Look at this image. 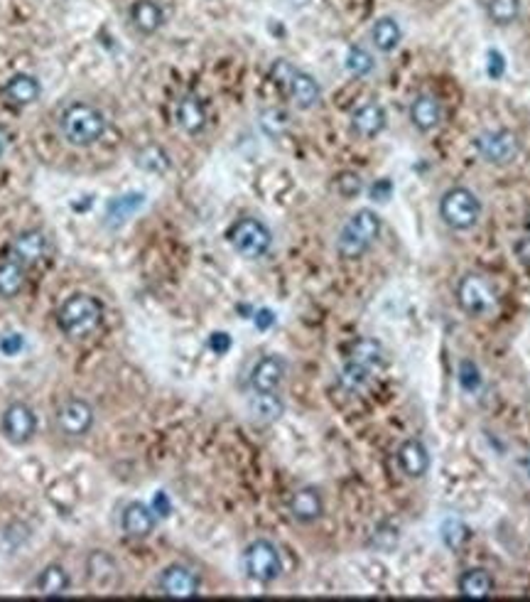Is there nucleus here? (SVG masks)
<instances>
[{
	"label": "nucleus",
	"instance_id": "obj_1",
	"mask_svg": "<svg viewBox=\"0 0 530 602\" xmlns=\"http://www.w3.org/2000/svg\"><path fill=\"white\" fill-rule=\"evenodd\" d=\"M106 116L101 108L94 104H70L60 116V133L61 138L67 140L74 148H91L94 143L104 138L106 133Z\"/></svg>",
	"mask_w": 530,
	"mask_h": 602
},
{
	"label": "nucleus",
	"instance_id": "obj_2",
	"mask_svg": "<svg viewBox=\"0 0 530 602\" xmlns=\"http://www.w3.org/2000/svg\"><path fill=\"white\" fill-rule=\"evenodd\" d=\"M104 323L101 300L88 293H74L61 303L57 313V325L70 340H87Z\"/></svg>",
	"mask_w": 530,
	"mask_h": 602
},
{
	"label": "nucleus",
	"instance_id": "obj_3",
	"mask_svg": "<svg viewBox=\"0 0 530 602\" xmlns=\"http://www.w3.org/2000/svg\"><path fill=\"white\" fill-rule=\"evenodd\" d=\"M381 217L374 210L354 212L347 219V224L341 227L339 239H337V251L341 259H347V261L361 259L381 236Z\"/></svg>",
	"mask_w": 530,
	"mask_h": 602
},
{
	"label": "nucleus",
	"instance_id": "obj_4",
	"mask_svg": "<svg viewBox=\"0 0 530 602\" xmlns=\"http://www.w3.org/2000/svg\"><path fill=\"white\" fill-rule=\"evenodd\" d=\"M440 217L450 229L467 231L477 227L481 219V200L470 187H452L440 200Z\"/></svg>",
	"mask_w": 530,
	"mask_h": 602
},
{
	"label": "nucleus",
	"instance_id": "obj_5",
	"mask_svg": "<svg viewBox=\"0 0 530 602\" xmlns=\"http://www.w3.org/2000/svg\"><path fill=\"white\" fill-rule=\"evenodd\" d=\"M457 303L471 317H488L498 307V296L484 276L467 273L457 283Z\"/></svg>",
	"mask_w": 530,
	"mask_h": 602
},
{
	"label": "nucleus",
	"instance_id": "obj_6",
	"mask_svg": "<svg viewBox=\"0 0 530 602\" xmlns=\"http://www.w3.org/2000/svg\"><path fill=\"white\" fill-rule=\"evenodd\" d=\"M228 241L244 259H263L273 246V234L261 219L244 217L228 229Z\"/></svg>",
	"mask_w": 530,
	"mask_h": 602
},
{
	"label": "nucleus",
	"instance_id": "obj_7",
	"mask_svg": "<svg viewBox=\"0 0 530 602\" xmlns=\"http://www.w3.org/2000/svg\"><path fill=\"white\" fill-rule=\"evenodd\" d=\"M474 146H477L479 157H481L484 163H488V165L496 167L511 165L513 160L518 157V153H521V140H518V136L506 131V128H491V131L479 133Z\"/></svg>",
	"mask_w": 530,
	"mask_h": 602
},
{
	"label": "nucleus",
	"instance_id": "obj_8",
	"mask_svg": "<svg viewBox=\"0 0 530 602\" xmlns=\"http://www.w3.org/2000/svg\"><path fill=\"white\" fill-rule=\"evenodd\" d=\"M244 568L246 576L256 580V583L268 585L273 580H278L283 573V559H280V550L275 549V543L258 539L253 541L244 553Z\"/></svg>",
	"mask_w": 530,
	"mask_h": 602
},
{
	"label": "nucleus",
	"instance_id": "obj_9",
	"mask_svg": "<svg viewBox=\"0 0 530 602\" xmlns=\"http://www.w3.org/2000/svg\"><path fill=\"white\" fill-rule=\"evenodd\" d=\"M0 428H3V436L8 437L13 446H25L33 440L37 430L35 410L25 403H10L8 409L3 410Z\"/></svg>",
	"mask_w": 530,
	"mask_h": 602
},
{
	"label": "nucleus",
	"instance_id": "obj_10",
	"mask_svg": "<svg viewBox=\"0 0 530 602\" xmlns=\"http://www.w3.org/2000/svg\"><path fill=\"white\" fill-rule=\"evenodd\" d=\"M160 593L165 597H174V600H187V597H197L200 595V578L191 568L182 566V563H172L160 573Z\"/></svg>",
	"mask_w": 530,
	"mask_h": 602
},
{
	"label": "nucleus",
	"instance_id": "obj_11",
	"mask_svg": "<svg viewBox=\"0 0 530 602\" xmlns=\"http://www.w3.org/2000/svg\"><path fill=\"white\" fill-rule=\"evenodd\" d=\"M57 428L67 437H81L87 436L91 426H94V409L81 399H70L57 409Z\"/></svg>",
	"mask_w": 530,
	"mask_h": 602
},
{
	"label": "nucleus",
	"instance_id": "obj_12",
	"mask_svg": "<svg viewBox=\"0 0 530 602\" xmlns=\"http://www.w3.org/2000/svg\"><path fill=\"white\" fill-rule=\"evenodd\" d=\"M87 580L101 593H111L121 585V568L106 550H91L87 559Z\"/></svg>",
	"mask_w": 530,
	"mask_h": 602
},
{
	"label": "nucleus",
	"instance_id": "obj_13",
	"mask_svg": "<svg viewBox=\"0 0 530 602\" xmlns=\"http://www.w3.org/2000/svg\"><path fill=\"white\" fill-rule=\"evenodd\" d=\"M285 91V97L293 101L295 108L300 111H310L314 106L322 101V89L317 84V79L312 74H307L302 70L293 71V77L287 81V87L283 89Z\"/></svg>",
	"mask_w": 530,
	"mask_h": 602
},
{
	"label": "nucleus",
	"instance_id": "obj_14",
	"mask_svg": "<svg viewBox=\"0 0 530 602\" xmlns=\"http://www.w3.org/2000/svg\"><path fill=\"white\" fill-rule=\"evenodd\" d=\"M287 367L285 362L275 354H268L256 362V367L251 369V389L253 393H268L278 391L283 381H285Z\"/></svg>",
	"mask_w": 530,
	"mask_h": 602
},
{
	"label": "nucleus",
	"instance_id": "obj_15",
	"mask_svg": "<svg viewBox=\"0 0 530 602\" xmlns=\"http://www.w3.org/2000/svg\"><path fill=\"white\" fill-rule=\"evenodd\" d=\"M174 121L187 136H200L207 128V106L197 94H184L174 104Z\"/></svg>",
	"mask_w": 530,
	"mask_h": 602
},
{
	"label": "nucleus",
	"instance_id": "obj_16",
	"mask_svg": "<svg viewBox=\"0 0 530 602\" xmlns=\"http://www.w3.org/2000/svg\"><path fill=\"white\" fill-rule=\"evenodd\" d=\"M47 236L42 231H37V229H30V231H23L13 239V246H10V253H13V259L23 266H35L47 256Z\"/></svg>",
	"mask_w": 530,
	"mask_h": 602
},
{
	"label": "nucleus",
	"instance_id": "obj_17",
	"mask_svg": "<svg viewBox=\"0 0 530 602\" xmlns=\"http://www.w3.org/2000/svg\"><path fill=\"white\" fill-rule=\"evenodd\" d=\"M442 101L432 94H420L415 97L413 106H410V121L415 126L417 131L423 133H432L440 128L442 123Z\"/></svg>",
	"mask_w": 530,
	"mask_h": 602
},
{
	"label": "nucleus",
	"instance_id": "obj_18",
	"mask_svg": "<svg viewBox=\"0 0 530 602\" xmlns=\"http://www.w3.org/2000/svg\"><path fill=\"white\" fill-rule=\"evenodd\" d=\"M121 529L131 539H148L155 529V512L143 502H131L123 509Z\"/></svg>",
	"mask_w": 530,
	"mask_h": 602
},
{
	"label": "nucleus",
	"instance_id": "obj_19",
	"mask_svg": "<svg viewBox=\"0 0 530 602\" xmlns=\"http://www.w3.org/2000/svg\"><path fill=\"white\" fill-rule=\"evenodd\" d=\"M388 123V116H386V108L376 101H368V104H361L351 114V131L361 136V138H376L381 136L383 128Z\"/></svg>",
	"mask_w": 530,
	"mask_h": 602
},
{
	"label": "nucleus",
	"instance_id": "obj_20",
	"mask_svg": "<svg viewBox=\"0 0 530 602\" xmlns=\"http://www.w3.org/2000/svg\"><path fill=\"white\" fill-rule=\"evenodd\" d=\"M398 465L400 470L405 472L408 477L420 480V477H425L427 470H430V450H427L423 440L410 437V440H405V443L398 447Z\"/></svg>",
	"mask_w": 530,
	"mask_h": 602
},
{
	"label": "nucleus",
	"instance_id": "obj_21",
	"mask_svg": "<svg viewBox=\"0 0 530 602\" xmlns=\"http://www.w3.org/2000/svg\"><path fill=\"white\" fill-rule=\"evenodd\" d=\"M322 514V494L314 487L297 489L295 494L290 497V516H293L295 522H300V524H312V522H317Z\"/></svg>",
	"mask_w": 530,
	"mask_h": 602
},
{
	"label": "nucleus",
	"instance_id": "obj_22",
	"mask_svg": "<svg viewBox=\"0 0 530 602\" xmlns=\"http://www.w3.org/2000/svg\"><path fill=\"white\" fill-rule=\"evenodd\" d=\"M131 23L140 35H153L165 25V10L155 0H135L131 5Z\"/></svg>",
	"mask_w": 530,
	"mask_h": 602
},
{
	"label": "nucleus",
	"instance_id": "obj_23",
	"mask_svg": "<svg viewBox=\"0 0 530 602\" xmlns=\"http://www.w3.org/2000/svg\"><path fill=\"white\" fill-rule=\"evenodd\" d=\"M40 91H42V89H40V81H37L33 74L20 71V74H13V77L5 81L3 97L8 99L13 106H30L40 99Z\"/></svg>",
	"mask_w": 530,
	"mask_h": 602
},
{
	"label": "nucleus",
	"instance_id": "obj_24",
	"mask_svg": "<svg viewBox=\"0 0 530 602\" xmlns=\"http://www.w3.org/2000/svg\"><path fill=\"white\" fill-rule=\"evenodd\" d=\"M460 595L467 600H484L494 593V578L487 568H470L460 576Z\"/></svg>",
	"mask_w": 530,
	"mask_h": 602
},
{
	"label": "nucleus",
	"instance_id": "obj_25",
	"mask_svg": "<svg viewBox=\"0 0 530 602\" xmlns=\"http://www.w3.org/2000/svg\"><path fill=\"white\" fill-rule=\"evenodd\" d=\"M248 410H251L253 420H258V423H275L285 413V403L278 396V391H256V396L248 403Z\"/></svg>",
	"mask_w": 530,
	"mask_h": 602
},
{
	"label": "nucleus",
	"instance_id": "obj_26",
	"mask_svg": "<svg viewBox=\"0 0 530 602\" xmlns=\"http://www.w3.org/2000/svg\"><path fill=\"white\" fill-rule=\"evenodd\" d=\"M349 362L371 369V372H378L386 362V354H383V347L378 342L364 337V340H357L349 347Z\"/></svg>",
	"mask_w": 530,
	"mask_h": 602
},
{
	"label": "nucleus",
	"instance_id": "obj_27",
	"mask_svg": "<svg viewBox=\"0 0 530 602\" xmlns=\"http://www.w3.org/2000/svg\"><path fill=\"white\" fill-rule=\"evenodd\" d=\"M70 573L64 570L61 566H47L37 576V593L44 595V597H60V595H64L67 590H70Z\"/></svg>",
	"mask_w": 530,
	"mask_h": 602
},
{
	"label": "nucleus",
	"instance_id": "obj_28",
	"mask_svg": "<svg viewBox=\"0 0 530 602\" xmlns=\"http://www.w3.org/2000/svg\"><path fill=\"white\" fill-rule=\"evenodd\" d=\"M371 40H374L378 52H393L403 40V30H400L398 20L393 18H378L371 27Z\"/></svg>",
	"mask_w": 530,
	"mask_h": 602
},
{
	"label": "nucleus",
	"instance_id": "obj_29",
	"mask_svg": "<svg viewBox=\"0 0 530 602\" xmlns=\"http://www.w3.org/2000/svg\"><path fill=\"white\" fill-rule=\"evenodd\" d=\"M25 286V266L15 259L0 263V297H15Z\"/></svg>",
	"mask_w": 530,
	"mask_h": 602
},
{
	"label": "nucleus",
	"instance_id": "obj_30",
	"mask_svg": "<svg viewBox=\"0 0 530 602\" xmlns=\"http://www.w3.org/2000/svg\"><path fill=\"white\" fill-rule=\"evenodd\" d=\"M371 379H374V372H371V369L358 367L354 362H347V367L341 369L339 374V386L349 393H361L366 386L371 384Z\"/></svg>",
	"mask_w": 530,
	"mask_h": 602
},
{
	"label": "nucleus",
	"instance_id": "obj_31",
	"mask_svg": "<svg viewBox=\"0 0 530 602\" xmlns=\"http://www.w3.org/2000/svg\"><path fill=\"white\" fill-rule=\"evenodd\" d=\"M521 0H488V18L496 25H513L516 20L521 18Z\"/></svg>",
	"mask_w": 530,
	"mask_h": 602
},
{
	"label": "nucleus",
	"instance_id": "obj_32",
	"mask_svg": "<svg viewBox=\"0 0 530 602\" xmlns=\"http://www.w3.org/2000/svg\"><path fill=\"white\" fill-rule=\"evenodd\" d=\"M135 163L138 167H143L145 173H153V175H163L170 170V157L160 146H148V148H143L135 155Z\"/></svg>",
	"mask_w": 530,
	"mask_h": 602
},
{
	"label": "nucleus",
	"instance_id": "obj_33",
	"mask_svg": "<svg viewBox=\"0 0 530 602\" xmlns=\"http://www.w3.org/2000/svg\"><path fill=\"white\" fill-rule=\"evenodd\" d=\"M261 128L268 133L270 138H280L290 131V116H287L285 108H278V106L265 108L261 114Z\"/></svg>",
	"mask_w": 530,
	"mask_h": 602
},
{
	"label": "nucleus",
	"instance_id": "obj_34",
	"mask_svg": "<svg viewBox=\"0 0 530 602\" xmlns=\"http://www.w3.org/2000/svg\"><path fill=\"white\" fill-rule=\"evenodd\" d=\"M376 61L371 57L368 50L364 47H351L347 52V70L354 74V77H368L374 71Z\"/></svg>",
	"mask_w": 530,
	"mask_h": 602
},
{
	"label": "nucleus",
	"instance_id": "obj_35",
	"mask_svg": "<svg viewBox=\"0 0 530 602\" xmlns=\"http://www.w3.org/2000/svg\"><path fill=\"white\" fill-rule=\"evenodd\" d=\"M143 204V194H128V197H118V200H114L111 204H108V217L111 214H116V212H121L118 214V221H123V219L128 217L135 207H140Z\"/></svg>",
	"mask_w": 530,
	"mask_h": 602
},
{
	"label": "nucleus",
	"instance_id": "obj_36",
	"mask_svg": "<svg viewBox=\"0 0 530 602\" xmlns=\"http://www.w3.org/2000/svg\"><path fill=\"white\" fill-rule=\"evenodd\" d=\"M442 536L444 543H447L450 549H457V546L467 539V526L461 524V522H457V519H450V522L444 524Z\"/></svg>",
	"mask_w": 530,
	"mask_h": 602
},
{
	"label": "nucleus",
	"instance_id": "obj_37",
	"mask_svg": "<svg viewBox=\"0 0 530 602\" xmlns=\"http://www.w3.org/2000/svg\"><path fill=\"white\" fill-rule=\"evenodd\" d=\"M361 177L357 175V173H341L339 177H337V190H339L341 197H357L358 193H361Z\"/></svg>",
	"mask_w": 530,
	"mask_h": 602
},
{
	"label": "nucleus",
	"instance_id": "obj_38",
	"mask_svg": "<svg viewBox=\"0 0 530 602\" xmlns=\"http://www.w3.org/2000/svg\"><path fill=\"white\" fill-rule=\"evenodd\" d=\"M461 384H464V389H470V391H474L479 386V372L471 362L461 364Z\"/></svg>",
	"mask_w": 530,
	"mask_h": 602
},
{
	"label": "nucleus",
	"instance_id": "obj_39",
	"mask_svg": "<svg viewBox=\"0 0 530 602\" xmlns=\"http://www.w3.org/2000/svg\"><path fill=\"white\" fill-rule=\"evenodd\" d=\"M20 350H23V337H20V334H8V337L0 340V352H3V354L15 357Z\"/></svg>",
	"mask_w": 530,
	"mask_h": 602
},
{
	"label": "nucleus",
	"instance_id": "obj_40",
	"mask_svg": "<svg viewBox=\"0 0 530 602\" xmlns=\"http://www.w3.org/2000/svg\"><path fill=\"white\" fill-rule=\"evenodd\" d=\"M150 509L155 512V516H170L172 506H170V499H167L165 492H157L155 499H153V504H150Z\"/></svg>",
	"mask_w": 530,
	"mask_h": 602
},
{
	"label": "nucleus",
	"instance_id": "obj_41",
	"mask_svg": "<svg viewBox=\"0 0 530 602\" xmlns=\"http://www.w3.org/2000/svg\"><path fill=\"white\" fill-rule=\"evenodd\" d=\"M209 347H211L214 352H219V354H224V352L231 347V340H228V334L219 332V334H211V340H209Z\"/></svg>",
	"mask_w": 530,
	"mask_h": 602
},
{
	"label": "nucleus",
	"instance_id": "obj_42",
	"mask_svg": "<svg viewBox=\"0 0 530 602\" xmlns=\"http://www.w3.org/2000/svg\"><path fill=\"white\" fill-rule=\"evenodd\" d=\"M488 60H491V64H488V74H491V77H501V74H504V57L498 52H491L488 54Z\"/></svg>",
	"mask_w": 530,
	"mask_h": 602
},
{
	"label": "nucleus",
	"instance_id": "obj_43",
	"mask_svg": "<svg viewBox=\"0 0 530 602\" xmlns=\"http://www.w3.org/2000/svg\"><path fill=\"white\" fill-rule=\"evenodd\" d=\"M371 194H374V200H376V197H383V200H386V197L391 194V183H386V180H383V183L374 184V190H371Z\"/></svg>",
	"mask_w": 530,
	"mask_h": 602
},
{
	"label": "nucleus",
	"instance_id": "obj_44",
	"mask_svg": "<svg viewBox=\"0 0 530 602\" xmlns=\"http://www.w3.org/2000/svg\"><path fill=\"white\" fill-rule=\"evenodd\" d=\"M518 467H521V472L525 475V480H530V450L518 460Z\"/></svg>",
	"mask_w": 530,
	"mask_h": 602
},
{
	"label": "nucleus",
	"instance_id": "obj_45",
	"mask_svg": "<svg viewBox=\"0 0 530 602\" xmlns=\"http://www.w3.org/2000/svg\"><path fill=\"white\" fill-rule=\"evenodd\" d=\"M3 153H5V136L0 133V155H3Z\"/></svg>",
	"mask_w": 530,
	"mask_h": 602
}]
</instances>
